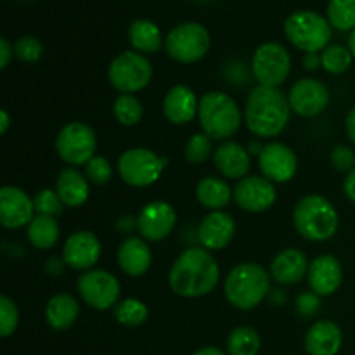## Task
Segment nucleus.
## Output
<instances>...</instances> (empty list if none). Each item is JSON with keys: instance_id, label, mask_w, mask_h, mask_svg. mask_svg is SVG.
Instances as JSON below:
<instances>
[{"instance_id": "nucleus-26", "label": "nucleus", "mask_w": 355, "mask_h": 355, "mask_svg": "<svg viewBox=\"0 0 355 355\" xmlns=\"http://www.w3.org/2000/svg\"><path fill=\"white\" fill-rule=\"evenodd\" d=\"M80 314V304L71 295H55L49 300L45 309V319L49 326L55 331H64L75 324L76 318Z\"/></svg>"}, {"instance_id": "nucleus-11", "label": "nucleus", "mask_w": 355, "mask_h": 355, "mask_svg": "<svg viewBox=\"0 0 355 355\" xmlns=\"http://www.w3.org/2000/svg\"><path fill=\"white\" fill-rule=\"evenodd\" d=\"M96 146V134L82 121H73L62 127L55 139V151L68 165H87L94 158Z\"/></svg>"}, {"instance_id": "nucleus-39", "label": "nucleus", "mask_w": 355, "mask_h": 355, "mask_svg": "<svg viewBox=\"0 0 355 355\" xmlns=\"http://www.w3.org/2000/svg\"><path fill=\"white\" fill-rule=\"evenodd\" d=\"M42 54H44V45H42V42L38 38L30 37V35L21 37L14 44V55L24 62L38 61L42 58Z\"/></svg>"}, {"instance_id": "nucleus-2", "label": "nucleus", "mask_w": 355, "mask_h": 355, "mask_svg": "<svg viewBox=\"0 0 355 355\" xmlns=\"http://www.w3.org/2000/svg\"><path fill=\"white\" fill-rule=\"evenodd\" d=\"M291 106L279 89L255 87L250 92L245 106L246 127L257 137H276L290 121Z\"/></svg>"}, {"instance_id": "nucleus-25", "label": "nucleus", "mask_w": 355, "mask_h": 355, "mask_svg": "<svg viewBox=\"0 0 355 355\" xmlns=\"http://www.w3.org/2000/svg\"><path fill=\"white\" fill-rule=\"evenodd\" d=\"M153 253L148 243L141 238H127L118 250V263L127 276L137 277L149 270Z\"/></svg>"}, {"instance_id": "nucleus-29", "label": "nucleus", "mask_w": 355, "mask_h": 355, "mask_svg": "<svg viewBox=\"0 0 355 355\" xmlns=\"http://www.w3.org/2000/svg\"><path fill=\"white\" fill-rule=\"evenodd\" d=\"M128 40L132 47L139 52H148L155 54L162 49L163 38L162 31L153 21L148 19H135L128 28Z\"/></svg>"}, {"instance_id": "nucleus-44", "label": "nucleus", "mask_w": 355, "mask_h": 355, "mask_svg": "<svg viewBox=\"0 0 355 355\" xmlns=\"http://www.w3.org/2000/svg\"><path fill=\"white\" fill-rule=\"evenodd\" d=\"M343 193L352 203H355V168L350 173H347L345 180H343Z\"/></svg>"}, {"instance_id": "nucleus-45", "label": "nucleus", "mask_w": 355, "mask_h": 355, "mask_svg": "<svg viewBox=\"0 0 355 355\" xmlns=\"http://www.w3.org/2000/svg\"><path fill=\"white\" fill-rule=\"evenodd\" d=\"M345 130H347V135H349L350 141H352L355 144V106L349 111V113H347Z\"/></svg>"}, {"instance_id": "nucleus-36", "label": "nucleus", "mask_w": 355, "mask_h": 355, "mask_svg": "<svg viewBox=\"0 0 355 355\" xmlns=\"http://www.w3.org/2000/svg\"><path fill=\"white\" fill-rule=\"evenodd\" d=\"M211 155V139L207 134H194L186 144V159L193 165H201Z\"/></svg>"}, {"instance_id": "nucleus-24", "label": "nucleus", "mask_w": 355, "mask_h": 355, "mask_svg": "<svg viewBox=\"0 0 355 355\" xmlns=\"http://www.w3.org/2000/svg\"><path fill=\"white\" fill-rule=\"evenodd\" d=\"M215 166L227 179H245L250 172V153L238 142H224L214 155Z\"/></svg>"}, {"instance_id": "nucleus-14", "label": "nucleus", "mask_w": 355, "mask_h": 355, "mask_svg": "<svg viewBox=\"0 0 355 355\" xmlns=\"http://www.w3.org/2000/svg\"><path fill=\"white\" fill-rule=\"evenodd\" d=\"M259 165L266 179H269L270 182L283 184L293 179L298 162L295 153L286 144L270 142L263 146L262 153L259 155Z\"/></svg>"}, {"instance_id": "nucleus-9", "label": "nucleus", "mask_w": 355, "mask_h": 355, "mask_svg": "<svg viewBox=\"0 0 355 355\" xmlns=\"http://www.w3.org/2000/svg\"><path fill=\"white\" fill-rule=\"evenodd\" d=\"M166 52L175 61L189 64L205 58L210 49V33L198 23H182L173 28L165 42Z\"/></svg>"}, {"instance_id": "nucleus-37", "label": "nucleus", "mask_w": 355, "mask_h": 355, "mask_svg": "<svg viewBox=\"0 0 355 355\" xmlns=\"http://www.w3.org/2000/svg\"><path fill=\"white\" fill-rule=\"evenodd\" d=\"M33 203H35V211H37V215H51V217H55V215L61 214L62 205H64L61 198H59L58 191H52V189L38 191Z\"/></svg>"}, {"instance_id": "nucleus-38", "label": "nucleus", "mask_w": 355, "mask_h": 355, "mask_svg": "<svg viewBox=\"0 0 355 355\" xmlns=\"http://www.w3.org/2000/svg\"><path fill=\"white\" fill-rule=\"evenodd\" d=\"M19 322V312L9 297H0V336L7 338L12 335Z\"/></svg>"}, {"instance_id": "nucleus-47", "label": "nucleus", "mask_w": 355, "mask_h": 355, "mask_svg": "<svg viewBox=\"0 0 355 355\" xmlns=\"http://www.w3.org/2000/svg\"><path fill=\"white\" fill-rule=\"evenodd\" d=\"M269 302L270 305H284L286 304V293L283 290H270Z\"/></svg>"}, {"instance_id": "nucleus-49", "label": "nucleus", "mask_w": 355, "mask_h": 355, "mask_svg": "<svg viewBox=\"0 0 355 355\" xmlns=\"http://www.w3.org/2000/svg\"><path fill=\"white\" fill-rule=\"evenodd\" d=\"M193 355H225L220 349L217 347H203V349L196 350Z\"/></svg>"}, {"instance_id": "nucleus-7", "label": "nucleus", "mask_w": 355, "mask_h": 355, "mask_svg": "<svg viewBox=\"0 0 355 355\" xmlns=\"http://www.w3.org/2000/svg\"><path fill=\"white\" fill-rule=\"evenodd\" d=\"M166 165L168 158L165 156H158L144 148H134L120 156L118 172L128 186L148 187L159 179Z\"/></svg>"}, {"instance_id": "nucleus-43", "label": "nucleus", "mask_w": 355, "mask_h": 355, "mask_svg": "<svg viewBox=\"0 0 355 355\" xmlns=\"http://www.w3.org/2000/svg\"><path fill=\"white\" fill-rule=\"evenodd\" d=\"M12 54H14V47H10V44L6 40V38H2V40H0V69L7 68Z\"/></svg>"}, {"instance_id": "nucleus-41", "label": "nucleus", "mask_w": 355, "mask_h": 355, "mask_svg": "<svg viewBox=\"0 0 355 355\" xmlns=\"http://www.w3.org/2000/svg\"><path fill=\"white\" fill-rule=\"evenodd\" d=\"M331 165L338 172L350 173L355 168V153L347 146H336L331 151Z\"/></svg>"}, {"instance_id": "nucleus-19", "label": "nucleus", "mask_w": 355, "mask_h": 355, "mask_svg": "<svg viewBox=\"0 0 355 355\" xmlns=\"http://www.w3.org/2000/svg\"><path fill=\"white\" fill-rule=\"evenodd\" d=\"M236 234V222L225 211L217 210L208 214L198 227V239L201 246L210 250H222L232 241Z\"/></svg>"}, {"instance_id": "nucleus-33", "label": "nucleus", "mask_w": 355, "mask_h": 355, "mask_svg": "<svg viewBox=\"0 0 355 355\" xmlns=\"http://www.w3.org/2000/svg\"><path fill=\"white\" fill-rule=\"evenodd\" d=\"M328 21L336 30H355V0H329Z\"/></svg>"}, {"instance_id": "nucleus-22", "label": "nucleus", "mask_w": 355, "mask_h": 355, "mask_svg": "<svg viewBox=\"0 0 355 355\" xmlns=\"http://www.w3.org/2000/svg\"><path fill=\"white\" fill-rule=\"evenodd\" d=\"M342 329L333 321H319L305 335L309 355H336L342 349Z\"/></svg>"}, {"instance_id": "nucleus-42", "label": "nucleus", "mask_w": 355, "mask_h": 355, "mask_svg": "<svg viewBox=\"0 0 355 355\" xmlns=\"http://www.w3.org/2000/svg\"><path fill=\"white\" fill-rule=\"evenodd\" d=\"M295 304H297L298 314L305 319L314 318L319 312V309H321V300H319L318 293H302Z\"/></svg>"}, {"instance_id": "nucleus-30", "label": "nucleus", "mask_w": 355, "mask_h": 355, "mask_svg": "<svg viewBox=\"0 0 355 355\" xmlns=\"http://www.w3.org/2000/svg\"><path fill=\"white\" fill-rule=\"evenodd\" d=\"M28 239L38 250H51L59 239V225L55 217L37 215L28 225Z\"/></svg>"}, {"instance_id": "nucleus-15", "label": "nucleus", "mask_w": 355, "mask_h": 355, "mask_svg": "<svg viewBox=\"0 0 355 355\" xmlns=\"http://www.w3.org/2000/svg\"><path fill=\"white\" fill-rule=\"evenodd\" d=\"M177 214L166 201H151L137 217V229L148 241H162L173 231Z\"/></svg>"}, {"instance_id": "nucleus-34", "label": "nucleus", "mask_w": 355, "mask_h": 355, "mask_svg": "<svg viewBox=\"0 0 355 355\" xmlns=\"http://www.w3.org/2000/svg\"><path fill=\"white\" fill-rule=\"evenodd\" d=\"M113 111L116 120L121 125H125V127H134V125H137L141 121L142 113H144L141 101L132 96V94H121V96H118L114 99Z\"/></svg>"}, {"instance_id": "nucleus-40", "label": "nucleus", "mask_w": 355, "mask_h": 355, "mask_svg": "<svg viewBox=\"0 0 355 355\" xmlns=\"http://www.w3.org/2000/svg\"><path fill=\"white\" fill-rule=\"evenodd\" d=\"M85 175L96 186L101 184H106L107 180L113 175V170H111V163L107 162L104 156H94L89 163L85 165Z\"/></svg>"}, {"instance_id": "nucleus-20", "label": "nucleus", "mask_w": 355, "mask_h": 355, "mask_svg": "<svg viewBox=\"0 0 355 355\" xmlns=\"http://www.w3.org/2000/svg\"><path fill=\"white\" fill-rule=\"evenodd\" d=\"M307 277L314 293H318L319 297H328L335 293L342 284L343 270L336 257L321 255L311 262Z\"/></svg>"}, {"instance_id": "nucleus-8", "label": "nucleus", "mask_w": 355, "mask_h": 355, "mask_svg": "<svg viewBox=\"0 0 355 355\" xmlns=\"http://www.w3.org/2000/svg\"><path fill=\"white\" fill-rule=\"evenodd\" d=\"M111 85L121 94H134L148 87L153 78V66L146 55L139 52H123L111 61L107 69Z\"/></svg>"}, {"instance_id": "nucleus-12", "label": "nucleus", "mask_w": 355, "mask_h": 355, "mask_svg": "<svg viewBox=\"0 0 355 355\" xmlns=\"http://www.w3.org/2000/svg\"><path fill=\"white\" fill-rule=\"evenodd\" d=\"M78 293L89 307L107 311L120 297V283L114 276L103 269L87 270L78 279Z\"/></svg>"}, {"instance_id": "nucleus-27", "label": "nucleus", "mask_w": 355, "mask_h": 355, "mask_svg": "<svg viewBox=\"0 0 355 355\" xmlns=\"http://www.w3.org/2000/svg\"><path fill=\"white\" fill-rule=\"evenodd\" d=\"M55 191L66 207H80L89 198V182L78 170L64 168L59 173Z\"/></svg>"}, {"instance_id": "nucleus-28", "label": "nucleus", "mask_w": 355, "mask_h": 355, "mask_svg": "<svg viewBox=\"0 0 355 355\" xmlns=\"http://www.w3.org/2000/svg\"><path fill=\"white\" fill-rule=\"evenodd\" d=\"M232 194H234V191H231L227 182H224L218 177H205L196 186L198 201L211 211L222 210L224 207H227Z\"/></svg>"}, {"instance_id": "nucleus-48", "label": "nucleus", "mask_w": 355, "mask_h": 355, "mask_svg": "<svg viewBox=\"0 0 355 355\" xmlns=\"http://www.w3.org/2000/svg\"><path fill=\"white\" fill-rule=\"evenodd\" d=\"M47 272L51 276H58V274L62 272V262L58 259V257H52L47 263Z\"/></svg>"}, {"instance_id": "nucleus-31", "label": "nucleus", "mask_w": 355, "mask_h": 355, "mask_svg": "<svg viewBox=\"0 0 355 355\" xmlns=\"http://www.w3.org/2000/svg\"><path fill=\"white\" fill-rule=\"evenodd\" d=\"M227 350L231 355H257L260 350L259 333L248 326L232 329L227 338Z\"/></svg>"}, {"instance_id": "nucleus-52", "label": "nucleus", "mask_w": 355, "mask_h": 355, "mask_svg": "<svg viewBox=\"0 0 355 355\" xmlns=\"http://www.w3.org/2000/svg\"><path fill=\"white\" fill-rule=\"evenodd\" d=\"M349 51L352 52V55L355 58V30L350 33V37H349Z\"/></svg>"}, {"instance_id": "nucleus-46", "label": "nucleus", "mask_w": 355, "mask_h": 355, "mask_svg": "<svg viewBox=\"0 0 355 355\" xmlns=\"http://www.w3.org/2000/svg\"><path fill=\"white\" fill-rule=\"evenodd\" d=\"M304 66L307 69H318L321 64V55H318V52H307L304 58Z\"/></svg>"}, {"instance_id": "nucleus-4", "label": "nucleus", "mask_w": 355, "mask_h": 355, "mask_svg": "<svg viewBox=\"0 0 355 355\" xmlns=\"http://www.w3.org/2000/svg\"><path fill=\"white\" fill-rule=\"evenodd\" d=\"M298 234L309 241H326L338 229V211L329 200L319 194L302 198L293 211Z\"/></svg>"}, {"instance_id": "nucleus-6", "label": "nucleus", "mask_w": 355, "mask_h": 355, "mask_svg": "<svg viewBox=\"0 0 355 355\" xmlns=\"http://www.w3.org/2000/svg\"><path fill=\"white\" fill-rule=\"evenodd\" d=\"M286 38L304 52H319L328 47L331 40V24L328 19L312 10L293 12L284 23Z\"/></svg>"}, {"instance_id": "nucleus-32", "label": "nucleus", "mask_w": 355, "mask_h": 355, "mask_svg": "<svg viewBox=\"0 0 355 355\" xmlns=\"http://www.w3.org/2000/svg\"><path fill=\"white\" fill-rule=\"evenodd\" d=\"M148 307L137 298H125L114 305V318L120 324L137 328L148 319Z\"/></svg>"}, {"instance_id": "nucleus-17", "label": "nucleus", "mask_w": 355, "mask_h": 355, "mask_svg": "<svg viewBox=\"0 0 355 355\" xmlns=\"http://www.w3.org/2000/svg\"><path fill=\"white\" fill-rule=\"evenodd\" d=\"M234 200L246 211H266L276 203L277 193L266 177H245L236 184Z\"/></svg>"}, {"instance_id": "nucleus-3", "label": "nucleus", "mask_w": 355, "mask_h": 355, "mask_svg": "<svg viewBox=\"0 0 355 355\" xmlns=\"http://www.w3.org/2000/svg\"><path fill=\"white\" fill-rule=\"evenodd\" d=\"M224 291L232 307L250 311L262 304L263 298L269 297L270 276L259 263L243 262L225 277Z\"/></svg>"}, {"instance_id": "nucleus-23", "label": "nucleus", "mask_w": 355, "mask_h": 355, "mask_svg": "<svg viewBox=\"0 0 355 355\" xmlns=\"http://www.w3.org/2000/svg\"><path fill=\"white\" fill-rule=\"evenodd\" d=\"M309 272V262L304 252L297 248H286L276 255L270 263V276L279 284L300 283Z\"/></svg>"}, {"instance_id": "nucleus-5", "label": "nucleus", "mask_w": 355, "mask_h": 355, "mask_svg": "<svg viewBox=\"0 0 355 355\" xmlns=\"http://www.w3.org/2000/svg\"><path fill=\"white\" fill-rule=\"evenodd\" d=\"M201 128L210 139H229L241 127V111L238 104L225 92H208L201 97L200 110Z\"/></svg>"}, {"instance_id": "nucleus-50", "label": "nucleus", "mask_w": 355, "mask_h": 355, "mask_svg": "<svg viewBox=\"0 0 355 355\" xmlns=\"http://www.w3.org/2000/svg\"><path fill=\"white\" fill-rule=\"evenodd\" d=\"M0 118H2V121H0V134H6L7 128H9V114H7L6 110L0 111Z\"/></svg>"}, {"instance_id": "nucleus-35", "label": "nucleus", "mask_w": 355, "mask_h": 355, "mask_svg": "<svg viewBox=\"0 0 355 355\" xmlns=\"http://www.w3.org/2000/svg\"><path fill=\"white\" fill-rule=\"evenodd\" d=\"M352 52L343 45H328L321 54L322 68L333 75H342L352 64Z\"/></svg>"}, {"instance_id": "nucleus-18", "label": "nucleus", "mask_w": 355, "mask_h": 355, "mask_svg": "<svg viewBox=\"0 0 355 355\" xmlns=\"http://www.w3.org/2000/svg\"><path fill=\"white\" fill-rule=\"evenodd\" d=\"M101 257V243L90 231H78L68 238L62 248V262L75 270H89Z\"/></svg>"}, {"instance_id": "nucleus-16", "label": "nucleus", "mask_w": 355, "mask_h": 355, "mask_svg": "<svg viewBox=\"0 0 355 355\" xmlns=\"http://www.w3.org/2000/svg\"><path fill=\"white\" fill-rule=\"evenodd\" d=\"M35 203L23 189L3 186L0 189V224L6 229H19L33 220Z\"/></svg>"}, {"instance_id": "nucleus-21", "label": "nucleus", "mask_w": 355, "mask_h": 355, "mask_svg": "<svg viewBox=\"0 0 355 355\" xmlns=\"http://www.w3.org/2000/svg\"><path fill=\"white\" fill-rule=\"evenodd\" d=\"M200 103L196 94L186 85H175L168 90L163 99V113L173 125H186L196 116Z\"/></svg>"}, {"instance_id": "nucleus-13", "label": "nucleus", "mask_w": 355, "mask_h": 355, "mask_svg": "<svg viewBox=\"0 0 355 355\" xmlns=\"http://www.w3.org/2000/svg\"><path fill=\"white\" fill-rule=\"evenodd\" d=\"M291 110L305 118H312L321 114L329 104V90L322 82L315 78H302L295 82V85L288 94Z\"/></svg>"}, {"instance_id": "nucleus-10", "label": "nucleus", "mask_w": 355, "mask_h": 355, "mask_svg": "<svg viewBox=\"0 0 355 355\" xmlns=\"http://www.w3.org/2000/svg\"><path fill=\"white\" fill-rule=\"evenodd\" d=\"M252 71L259 85L277 89L291 71V58L286 47L276 42L262 44L253 54Z\"/></svg>"}, {"instance_id": "nucleus-51", "label": "nucleus", "mask_w": 355, "mask_h": 355, "mask_svg": "<svg viewBox=\"0 0 355 355\" xmlns=\"http://www.w3.org/2000/svg\"><path fill=\"white\" fill-rule=\"evenodd\" d=\"M262 149H263V146L260 144V142H257V141L250 142V144H248L250 155H260V153H262Z\"/></svg>"}, {"instance_id": "nucleus-53", "label": "nucleus", "mask_w": 355, "mask_h": 355, "mask_svg": "<svg viewBox=\"0 0 355 355\" xmlns=\"http://www.w3.org/2000/svg\"><path fill=\"white\" fill-rule=\"evenodd\" d=\"M201 2H205V0H201Z\"/></svg>"}, {"instance_id": "nucleus-1", "label": "nucleus", "mask_w": 355, "mask_h": 355, "mask_svg": "<svg viewBox=\"0 0 355 355\" xmlns=\"http://www.w3.org/2000/svg\"><path fill=\"white\" fill-rule=\"evenodd\" d=\"M218 263L207 248H187L173 262L168 284L173 293L186 298H198L215 290L218 283Z\"/></svg>"}]
</instances>
